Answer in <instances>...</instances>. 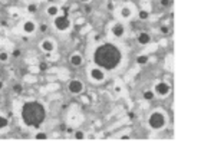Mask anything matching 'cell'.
Returning a JSON list of instances; mask_svg holds the SVG:
<instances>
[{"label":"cell","instance_id":"obj_29","mask_svg":"<svg viewBox=\"0 0 201 145\" xmlns=\"http://www.w3.org/2000/svg\"><path fill=\"white\" fill-rule=\"evenodd\" d=\"M82 3H88V1H91V0H80Z\"/></svg>","mask_w":201,"mask_h":145},{"label":"cell","instance_id":"obj_26","mask_svg":"<svg viewBox=\"0 0 201 145\" xmlns=\"http://www.w3.org/2000/svg\"><path fill=\"white\" fill-rule=\"evenodd\" d=\"M168 32H169V27H168V26H162V27H161V33L167 35Z\"/></svg>","mask_w":201,"mask_h":145},{"label":"cell","instance_id":"obj_6","mask_svg":"<svg viewBox=\"0 0 201 145\" xmlns=\"http://www.w3.org/2000/svg\"><path fill=\"white\" fill-rule=\"evenodd\" d=\"M68 89H69V92L73 93V95H79L80 92L83 91V83L80 81H78V79H73V81L69 82Z\"/></svg>","mask_w":201,"mask_h":145},{"label":"cell","instance_id":"obj_31","mask_svg":"<svg viewBox=\"0 0 201 145\" xmlns=\"http://www.w3.org/2000/svg\"><path fill=\"white\" fill-rule=\"evenodd\" d=\"M48 1H55V0H48Z\"/></svg>","mask_w":201,"mask_h":145},{"label":"cell","instance_id":"obj_25","mask_svg":"<svg viewBox=\"0 0 201 145\" xmlns=\"http://www.w3.org/2000/svg\"><path fill=\"white\" fill-rule=\"evenodd\" d=\"M20 53H22V52H20L19 49H15V50H13V53H12V56L13 57H20Z\"/></svg>","mask_w":201,"mask_h":145},{"label":"cell","instance_id":"obj_20","mask_svg":"<svg viewBox=\"0 0 201 145\" xmlns=\"http://www.w3.org/2000/svg\"><path fill=\"white\" fill-rule=\"evenodd\" d=\"M49 69V65L46 63V62H40L39 63V71L40 72H46Z\"/></svg>","mask_w":201,"mask_h":145},{"label":"cell","instance_id":"obj_8","mask_svg":"<svg viewBox=\"0 0 201 145\" xmlns=\"http://www.w3.org/2000/svg\"><path fill=\"white\" fill-rule=\"evenodd\" d=\"M111 32H112V35L115 36V38H118V39H119V38H122V36L125 35V26L118 22V23H115V24L112 26Z\"/></svg>","mask_w":201,"mask_h":145},{"label":"cell","instance_id":"obj_4","mask_svg":"<svg viewBox=\"0 0 201 145\" xmlns=\"http://www.w3.org/2000/svg\"><path fill=\"white\" fill-rule=\"evenodd\" d=\"M53 24H55V27H56L59 32H65V30H68L71 27V20L68 19L66 15H62V16L57 15V16H55Z\"/></svg>","mask_w":201,"mask_h":145},{"label":"cell","instance_id":"obj_18","mask_svg":"<svg viewBox=\"0 0 201 145\" xmlns=\"http://www.w3.org/2000/svg\"><path fill=\"white\" fill-rule=\"evenodd\" d=\"M149 16V13L147 12V10H139V13H138V17L141 19V20H147Z\"/></svg>","mask_w":201,"mask_h":145},{"label":"cell","instance_id":"obj_23","mask_svg":"<svg viewBox=\"0 0 201 145\" xmlns=\"http://www.w3.org/2000/svg\"><path fill=\"white\" fill-rule=\"evenodd\" d=\"M46 138H48V134L43 132V131H39V132L36 134V139H46Z\"/></svg>","mask_w":201,"mask_h":145},{"label":"cell","instance_id":"obj_27","mask_svg":"<svg viewBox=\"0 0 201 145\" xmlns=\"http://www.w3.org/2000/svg\"><path fill=\"white\" fill-rule=\"evenodd\" d=\"M40 32H46V29H48V26H46V24H40Z\"/></svg>","mask_w":201,"mask_h":145},{"label":"cell","instance_id":"obj_1","mask_svg":"<svg viewBox=\"0 0 201 145\" xmlns=\"http://www.w3.org/2000/svg\"><path fill=\"white\" fill-rule=\"evenodd\" d=\"M94 62L104 71H113L122 62L121 50L112 43H104L94 52Z\"/></svg>","mask_w":201,"mask_h":145},{"label":"cell","instance_id":"obj_24","mask_svg":"<svg viewBox=\"0 0 201 145\" xmlns=\"http://www.w3.org/2000/svg\"><path fill=\"white\" fill-rule=\"evenodd\" d=\"M36 10H38V6H36L35 3H32V4L27 6V12H29V13H36Z\"/></svg>","mask_w":201,"mask_h":145},{"label":"cell","instance_id":"obj_16","mask_svg":"<svg viewBox=\"0 0 201 145\" xmlns=\"http://www.w3.org/2000/svg\"><path fill=\"white\" fill-rule=\"evenodd\" d=\"M142 96H144L145 101H152V99H154V92H152V91H145Z\"/></svg>","mask_w":201,"mask_h":145},{"label":"cell","instance_id":"obj_32","mask_svg":"<svg viewBox=\"0 0 201 145\" xmlns=\"http://www.w3.org/2000/svg\"><path fill=\"white\" fill-rule=\"evenodd\" d=\"M0 99H1V93H0Z\"/></svg>","mask_w":201,"mask_h":145},{"label":"cell","instance_id":"obj_3","mask_svg":"<svg viewBox=\"0 0 201 145\" xmlns=\"http://www.w3.org/2000/svg\"><path fill=\"white\" fill-rule=\"evenodd\" d=\"M165 124H167V118H165V115L162 112H160V111L152 112L149 115V118H148V125H149V128L155 129V131L162 129L165 127Z\"/></svg>","mask_w":201,"mask_h":145},{"label":"cell","instance_id":"obj_14","mask_svg":"<svg viewBox=\"0 0 201 145\" xmlns=\"http://www.w3.org/2000/svg\"><path fill=\"white\" fill-rule=\"evenodd\" d=\"M46 13H48L49 16H57L59 15V7L57 6H55V4H52V6H49L48 9H46Z\"/></svg>","mask_w":201,"mask_h":145},{"label":"cell","instance_id":"obj_30","mask_svg":"<svg viewBox=\"0 0 201 145\" xmlns=\"http://www.w3.org/2000/svg\"><path fill=\"white\" fill-rule=\"evenodd\" d=\"M0 89H3V82L0 81Z\"/></svg>","mask_w":201,"mask_h":145},{"label":"cell","instance_id":"obj_12","mask_svg":"<svg viewBox=\"0 0 201 145\" xmlns=\"http://www.w3.org/2000/svg\"><path fill=\"white\" fill-rule=\"evenodd\" d=\"M119 15L122 19H129V17L132 16V9L129 7V6H124V7L121 9Z\"/></svg>","mask_w":201,"mask_h":145},{"label":"cell","instance_id":"obj_22","mask_svg":"<svg viewBox=\"0 0 201 145\" xmlns=\"http://www.w3.org/2000/svg\"><path fill=\"white\" fill-rule=\"evenodd\" d=\"M73 137L76 138V139H83V138H85V132H83V131H76V132L73 134Z\"/></svg>","mask_w":201,"mask_h":145},{"label":"cell","instance_id":"obj_5","mask_svg":"<svg viewBox=\"0 0 201 145\" xmlns=\"http://www.w3.org/2000/svg\"><path fill=\"white\" fill-rule=\"evenodd\" d=\"M89 78L94 82H104L105 81V71L99 66H94L89 69Z\"/></svg>","mask_w":201,"mask_h":145},{"label":"cell","instance_id":"obj_9","mask_svg":"<svg viewBox=\"0 0 201 145\" xmlns=\"http://www.w3.org/2000/svg\"><path fill=\"white\" fill-rule=\"evenodd\" d=\"M40 48L43 52H46V53H52L55 48H56V45H55V42L50 40V39H45V40L40 43Z\"/></svg>","mask_w":201,"mask_h":145},{"label":"cell","instance_id":"obj_28","mask_svg":"<svg viewBox=\"0 0 201 145\" xmlns=\"http://www.w3.org/2000/svg\"><path fill=\"white\" fill-rule=\"evenodd\" d=\"M169 0H161V6H168Z\"/></svg>","mask_w":201,"mask_h":145},{"label":"cell","instance_id":"obj_13","mask_svg":"<svg viewBox=\"0 0 201 145\" xmlns=\"http://www.w3.org/2000/svg\"><path fill=\"white\" fill-rule=\"evenodd\" d=\"M82 62H83V59H82V56H80L79 53H73L72 56H71V63L73 66H80Z\"/></svg>","mask_w":201,"mask_h":145},{"label":"cell","instance_id":"obj_11","mask_svg":"<svg viewBox=\"0 0 201 145\" xmlns=\"http://www.w3.org/2000/svg\"><path fill=\"white\" fill-rule=\"evenodd\" d=\"M137 39H138V43H139V45H148V43L151 42V36L147 32H141L138 35Z\"/></svg>","mask_w":201,"mask_h":145},{"label":"cell","instance_id":"obj_19","mask_svg":"<svg viewBox=\"0 0 201 145\" xmlns=\"http://www.w3.org/2000/svg\"><path fill=\"white\" fill-rule=\"evenodd\" d=\"M9 60V53L4 50V52H0V62H7Z\"/></svg>","mask_w":201,"mask_h":145},{"label":"cell","instance_id":"obj_15","mask_svg":"<svg viewBox=\"0 0 201 145\" xmlns=\"http://www.w3.org/2000/svg\"><path fill=\"white\" fill-rule=\"evenodd\" d=\"M147 62H148V56H147V55H139V56H137L138 65H145Z\"/></svg>","mask_w":201,"mask_h":145},{"label":"cell","instance_id":"obj_17","mask_svg":"<svg viewBox=\"0 0 201 145\" xmlns=\"http://www.w3.org/2000/svg\"><path fill=\"white\" fill-rule=\"evenodd\" d=\"M7 125H9V119H7V118L0 116V131H1V129H4Z\"/></svg>","mask_w":201,"mask_h":145},{"label":"cell","instance_id":"obj_10","mask_svg":"<svg viewBox=\"0 0 201 145\" xmlns=\"http://www.w3.org/2000/svg\"><path fill=\"white\" fill-rule=\"evenodd\" d=\"M22 30H23L24 35H32V33L36 32V24L32 20H26L22 26Z\"/></svg>","mask_w":201,"mask_h":145},{"label":"cell","instance_id":"obj_7","mask_svg":"<svg viewBox=\"0 0 201 145\" xmlns=\"http://www.w3.org/2000/svg\"><path fill=\"white\" fill-rule=\"evenodd\" d=\"M154 89H155V92H157L158 95H161V96H167L169 92H171V86H169L167 82H160V83H157Z\"/></svg>","mask_w":201,"mask_h":145},{"label":"cell","instance_id":"obj_2","mask_svg":"<svg viewBox=\"0 0 201 145\" xmlns=\"http://www.w3.org/2000/svg\"><path fill=\"white\" fill-rule=\"evenodd\" d=\"M22 121L26 127L30 128H39L40 124H43L46 118L45 106L38 101H29L22 106Z\"/></svg>","mask_w":201,"mask_h":145},{"label":"cell","instance_id":"obj_21","mask_svg":"<svg viewBox=\"0 0 201 145\" xmlns=\"http://www.w3.org/2000/svg\"><path fill=\"white\" fill-rule=\"evenodd\" d=\"M22 91H23V86H22L20 83L13 85V92H15V93H22Z\"/></svg>","mask_w":201,"mask_h":145}]
</instances>
